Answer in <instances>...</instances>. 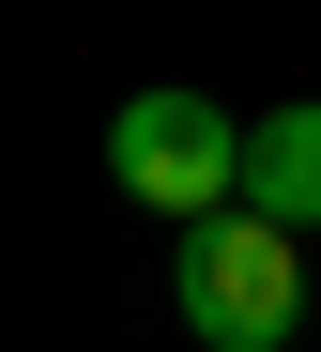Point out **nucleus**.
<instances>
[{"label": "nucleus", "mask_w": 321, "mask_h": 352, "mask_svg": "<svg viewBox=\"0 0 321 352\" xmlns=\"http://www.w3.org/2000/svg\"><path fill=\"white\" fill-rule=\"evenodd\" d=\"M168 307H184L199 352H276L291 307H306V261H291L276 214H199V230H184V261H168Z\"/></svg>", "instance_id": "1"}, {"label": "nucleus", "mask_w": 321, "mask_h": 352, "mask_svg": "<svg viewBox=\"0 0 321 352\" xmlns=\"http://www.w3.org/2000/svg\"><path fill=\"white\" fill-rule=\"evenodd\" d=\"M107 168H122V199H153V214H245V123L214 92H122V123H107Z\"/></svg>", "instance_id": "2"}, {"label": "nucleus", "mask_w": 321, "mask_h": 352, "mask_svg": "<svg viewBox=\"0 0 321 352\" xmlns=\"http://www.w3.org/2000/svg\"><path fill=\"white\" fill-rule=\"evenodd\" d=\"M245 214H276L291 245L321 230V107H276V123H245Z\"/></svg>", "instance_id": "3"}]
</instances>
